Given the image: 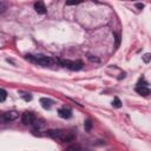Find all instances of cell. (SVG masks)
Listing matches in <instances>:
<instances>
[{
    "label": "cell",
    "mask_w": 151,
    "mask_h": 151,
    "mask_svg": "<svg viewBox=\"0 0 151 151\" xmlns=\"http://www.w3.org/2000/svg\"><path fill=\"white\" fill-rule=\"evenodd\" d=\"M34 9L39 14H45L46 13V7H45V4L42 1H37L34 4Z\"/></svg>",
    "instance_id": "ba28073f"
},
{
    "label": "cell",
    "mask_w": 151,
    "mask_h": 151,
    "mask_svg": "<svg viewBox=\"0 0 151 151\" xmlns=\"http://www.w3.org/2000/svg\"><path fill=\"white\" fill-rule=\"evenodd\" d=\"M18 117H19V113H18L17 111H8V112L2 113L1 119H2L4 122L8 123V122H12V120H15Z\"/></svg>",
    "instance_id": "5b68a950"
},
{
    "label": "cell",
    "mask_w": 151,
    "mask_h": 151,
    "mask_svg": "<svg viewBox=\"0 0 151 151\" xmlns=\"http://www.w3.org/2000/svg\"><path fill=\"white\" fill-rule=\"evenodd\" d=\"M136 92L139 93L140 96H149L151 94V91L147 86H142V85H137L136 86Z\"/></svg>",
    "instance_id": "52a82bcc"
},
{
    "label": "cell",
    "mask_w": 151,
    "mask_h": 151,
    "mask_svg": "<svg viewBox=\"0 0 151 151\" xmlns=\"http://www.w3.org/2000/svg\"><path fill=\"white\" fill-rule=\"evenodd\" d=\"M33 126H34L35 130L40 131V130H44L46 127V123H45L44 119H35V122L33 123Z\"/></svg>",
    "instance_id": "9c48e42d"
},
{
    "label": "cell",
    "mask_w": 151,
    "mask_h": 151,
    "mask_svg": "<svg viewBox=\"0 0 151 151\" xmlns=\"http://www.w3.org/2000/svg\"><path fill=\"white\" fill-rule=\"evenodd\" d=\"M83 2V0H66V5H78Z\"/></svg>",
    "instance_id": "9a60e30c"
},
{
    "label": "cell",
    "mask_w": 151,
    "mask_h": 151,
    "mask_svg": "<svg viewBox=\"0 0 151 151\" xmlns=\"http://www.w3.org/2000/svg\"><path fill=\"white\" fill-rule=\"evenodd\" d=\"M40 104L45 110H50L52 104H53V101L51 99H48V98H40Z\"/></svg>",
    "instance_id": "30bf717a"
},
{
    "label": "cell",
    "mask_w": 151,
    "mask_h": 151,
    "mask_svg": "<svg viewBox=\"0 0 151 151\" xmlns=\"http://www.w3.org/2000/svg\"><path fill=\"white\" fill-rule=\"evenodd\" d=\"M27 59H29L31 61L35 63V64H39V65H42V66H48L52 60L50 57L47 55H42V54H39V55H32V54H27L26 55Z\"/></svg>",
    "instance_id": "7a4b0ae2"
},
{
    "label": "cell",
    "mask_w": 151,
    "mask_h": 151,
    "mask_svg": "<svg viewBox=\"0 0 151 151\" xmlns=\"http://www.w3.org/2000/svg\"><path fill=\"white\" fill-rule=\"evenodd\" d=\"M68 149H73V150H76V149H80V146H78V145H73V146H68Z\"/></svg>",
    "instance_id": "ffe728a7"
},
{
    "label": "cell",
    "mask_w": 151,
    "mask_h": 151,
    "mask_svg": "<svg viewBox=\"0 0 151 151\" xmlns=\"http://www.w3.org/2000/svg\"><path fill=\"white\" fill-rule=\"evenodd\" d=\"M20 93H21V94H20L21 98H22L25 101H29V100L32 99V96H31L29 93H26V92H20Z\"/></svg>",
    "instance_id": "8fae6325"
},
{
    "label": "cell",
    "mask_w": 151,
    "mask_h": 151,
    "mask_svg": "<svg viewBox=\"0 0 151 151\" xmlns=\"http://www.w3.org/2000/svg\"><path fill=\"white\" fill-rule=\"evenodd\" d=\"M58 114H59V117H61L64 119H68L72 117V111L68 107H61V109H59Z\"/></svg>",
    "instance_id": "8992f818"
},
{
    "label": "cell",
    "mask_w": 151,
    "mask_h": 151,
    "mask_svg": "<svg viewBox=\"0 0 151 151\" xmlns=\"http://www.w3.org/2000/svg\"><path fill=\"white\" fill-rule=\"evenodd\" d=\"M84 126H85V130H86V131H91V129H92V123H91V120H90V119H86Z\"/></svg>",
    "instance_id": "5bb4252c"
},
{
    "label": "cell",
    "mask_w": 151,
    "mask_h": 151,
    "mask_svg": "<svg viewBox=\"0 0 151 151\" xmlns=\"http://www.w3.org/2000/svg\"><path fill=\"white\" fill-rule=\"evenodd\" d=\"M35 116H34V113H32V112H29V111H26V112H24L22 113V116H21V120H22V123L25 124V125H33V123L35 122Z\"/></svg>",
    "instance_id": "277c9868"
},
{
    "label": "cell",
    "mask_w": 151,
    "mask_h": 151,
    "mask_svg": "<svg viewBox=\"0 0 151 151\" xmlns=\"http://www.w3.org/2000/svg\"><path fill=\"white\" fill-rule=\"evenodd\" d=\"M60 64L72 71H79L83 67V63L79 60H68V59H60Z\"/></svg>",
    "instance_id": "3957f363"
},
{
    "label": "cell",
    "mask_w": 151,
    "mask_h": 151,
    "mask_svg": "<svg viewBox=\"0 0 151 151\" xmlns=\"http://www.w3.org/2000/svg\"><path fill=\"white\" fill-rule=\"evenodd\" d=\"M136 7L139 8V9H142V8H144V5L143 4H136Z\"/></svg>",
    "instance_id": "d6986e66"
},
{
    "label": "cell",
    "mask_w": 151,
    "mask_h": 151,
    "mask_svg": "<svg viewBox=\"0 0 151 151\" xmlns=\"http://www.w3.org/2000/svg\"><path fill=\"white\" fill-rule=\"evenodd\" d=\"M6 97H7V92H6V90L1 88V90H0V101H1V103L5 101Z\"/></svg>",
    "instance_id": "7c38bea8"
},
{
    "label": "cell",
    "mask_w": 151,
    "mask_h": 151,
    "mask_svg": "<svg viewBox=\"0 0 151 151\" xmlns=\"http://www.w3.org/2000/svg\"><path fill=\"white\" fill-rule=\"evenodd\" d=\"M88 59H90L91 61H97V63L99 61V59H98L96 55H88Z\"/></svg>",
    "instance_id": "e0dca14e"
},
{
    "label": "cell",
    "mask_w": 151,
    "mask_h": 151,
    "mask_svg": "<svg viewBox=\"0 0 151 151\" xmlns=\"http://www.w3.org/2000/svg\"><path fill=\"white\" fill-rule=\"evenodd\" d=\"M112 105H113L114 107H117V109H119V107L122 106V101L119 100V98H117V97H116V98L113 99V101H112Z\"/></svg>",
    "instance_id": "4fadbf2b"
},
{
    "label": "cell",
    "mask_w": 151,
    "mask_h": 151,
    "mask_svg": "<svg viewBox=\"0 0 151 151\" xmlns=\"http://www.w3.org/2000/svg\"><path fill=\"white\" fill-rule=\"evenodd\" d=\"M114 37H116V46H118V45H119V40H120V39H119V35L114 33Z\"/></svg>",
    "instance_id": "ac0fdd59"
},
{
    "label": "cell",
    "mask_w": 151,
    "mask_h": 151,
    "mask_svg": "<svg viewBox=\"0 0 151 151\" xmlns=\"http://www.w3.org/2000/svg\"><path fill=\"white\" fill-rule=\"evenodd\" d=\"M47 134L50 137L59 139L61 142H72L74 139V136L72 133L64 131V130H50V131H47Z\"/></svg>",
    "instance_id": "6da1fadb"
},
{
    "label": "cell",
    "mask_w": 151,
    "mask_h": 151,
    "mask_svg": "<svg viewBox=\"0 0 151 151\" xmlns=\"http://www.w3.org/2000/svg\"><path fill=\"white\" fill-rule=\"evenodd\" d=\"M2 12H5V5L4 4H1V13Z\"/></svg>",
    "instance_id": "44dd1931"
},
{
    "label": "cell",
    "mask_w": 151,
    "mask_h": 151,
    "mask_svg": "<svg viewBox=\"0 0 151 151\" xmlns=\"http://www.w3.org/2000/svg\"><path fill=\"white\" fill-rule=\"evenodd\" d=\"M150 59H151V53H145V54L143 55V60H144L145 63H149Z\"/></svg>",
    "instance_id": "2e32d148"
}]
</instances>
